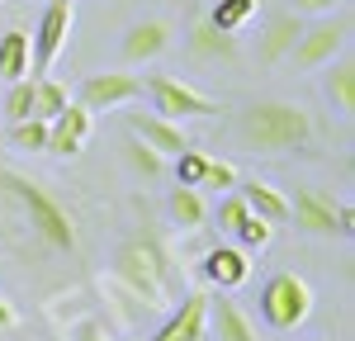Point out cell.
I'll return each instance as SVG.
<instances>
[{
  "instance_id": "277c9868",
  "label": "cell",
  "mask_w": 355,
  "mask_h": 341,
  "mask_svg": "<svg viewBox=\"0 0 355 341\" xmlns=\"http://www.w3.org/2000/svg\"><path fill=\"white\" fill-rule=\"evenodd\" d=\"M261 313H266V322H270L275 332H294L308 322V313H313V289L303 275L294 270H275L266 289H261Z\"/></svg>"
},
{
  "instance_id": "e0dca14e",
  "label": "cell",
  "mask_w": 355,
  "mask_h": 341,
  "mask_svg": "<svg viewBox=\"0 0 355 341\" xmlns=\"http://www.w3.org/2000/svg\"><path fill=\"white\" fill-rule=\"evenodd\" d=\"M322 71H327V76H322L327 100H331L341 114H351V110H355V62H351V57H331Z\"/></svg>"
},
{
  "instance_id": "6da1fadb",
  "label": "cell",
  "mask_w": 355,
  "mask_h": 341,
  "mask_svg": "<svg viewBox=\"0 0 355 341\" xmlns=\"http://www.w3.org/2000/svg\"><path fill=\"white\" fill-rule=\"evenodd\" d=\"M0 190L15 199V209L24 213V223L28 232L48 247V252H62V256H71L76 247H81V237H76V218L57 204L38 180H28L24 170H0Z\"/></svg>"
},
{
  "instance_id": "8fae6325",
  "label": "cell",
  "mask_w": 355,
  "mask_h": 341,
  "mask_svg": "<svg viewBox=\"0 0 355 341\" xmlns=\"http://www.w3.org/2000/svg\"><path fill=\"white\" fill-rule=\"evenodd\" d=\"M204 280L214 284V289H237V284L251 280V252H242L237 242H223L214 252L204 256Z\"/></svg>"
},
{
  "instance_id": "9a60e30c",
  "label": "cell",
  "mask_w": 355,
  "mask_h": 341,
  "mask_svg": "<svg viewBox=\"0 0 355 341\" xmlns=\"http://www.w3.org/2000/svg\"><path fill=\"white\" fill-rule=\"evenodd\" d=\"M237 190H242V199H246V209H251V213H261V218H266V223H289V195H284V190H275L270 180H237Z\"/></svg>"
},
{
  "instance_id": "1f68e13d",
  "label": "cell",
  "mask_w": 355,
  "mask_h": 341,
  "mask_svg": "<svg viewBox=\"0 0 355 341\" xmlns=\"http://www.w3.org/2000/svg\"><path fill=\"white\" fill-rule=\"evenodd\" d=\"M15 327V308H10V299L0 294V332H10Z\"/></svg>"
},
{
  "instance_id": "83f0119b",
  "label": "cell",
  "mask_w": 355,
  "mask_h": 341,
  "mask_svg": "<svg viewBox=\"0 0 355 341\" xmlns=\"http://www.w3.org/2000/svg\"><path fill=\"white\" fill-rule=\"evenodd\" d=\"M28 114H33V81L19 76V81H10V90H5V119L15 123V119H28Z\"/></svg>"
},
{
  "instance_id": "2e32d148",
  "label": "cell",
  "mask_w": 355,
  "mask_h": 341,
  "mask_svg": "<svg viewBox=\"0 0 355 341\" xmlns=\"http://www.w3.org/2000/svg\"><path fill=\"white\" fill-rule=\"evenodd\" d=\"M166 213H171V223L180 227V232H199V227L209 223V204H204V195L194 185H175L166 195Z\"/></svg>"
},
{
  "instance_id": "7a4b0ae2",
  "label": "cell",
  "mask_w": 355,
  "mask_h": 341,
  "mask_svg": "<svg viewBox=\"0 0 355 341\" xmlns=\"http://www.w3.org/2000/svg\"><path fill=\"white\" fill-rule=\"evenodd\" d=\"M237 138L251 152L279 157V152H294L303 142H313V114L303 105H294V100H256L237 119Z\"/></svg>"
},
{
  "instance_id": "5b68a950",
  "label": "cell",
  "mask_w": 355,
  "mask_h": 341,
  "mask_svg": "<svg viewBox=\"0 0 355 341\" xmlns=\"http://www.w3.org/2000/svg\"><path fill=\"white\" fill-rule=\"evenodd\" d=\"M346 43H351V15H322L318 24H303L299 43L289 48V62L299 71H322L331 57L346 53Z\"/></svg>"
},
{
  "instance_id": "ac0fdd59",
  "label": "cell",
  "mask_w": 355,
  "mask_h": 341,
  "mask_svg": "<svg viewBox=\"0 0 355 341\" xmlns=\"http://www.w3.org/2000/svg\"><path fill=\"white\" fill-rule=\"evenodd\" d=\"M299 33H303V15H275L270 28H266V38H261V57L266 62H279V57H289V48L299 43Z\"/></svg>"
},
{
  "instance_id": "4316f807",
  "label": "cell",
  "mask_w": 355,
  "mask_h": 341,
  "mask_svg": "<svg viewBox=\"0 0 355 341\" xmlns=\"http://www.w3.org/2000/svg\"><path fill=\"white\" fill-rule=\"evenodd\" d=\"M237 180H242V175H237V166H232V161H218V157H209V161H204V175H199V185H194V190H237Z\"/></svg>"
},
{
  "instance_id": "ffe728a7",
  "label": "cell",
  "mask_w": 355,
  "mask_h": 341,
  "mask_svg": "<svg viewBox=\"0 0 355 341\" xmlns=\"http://www.w3.org/2000/svg\"><path fill=\"white\" fill-rule=\"evenodd\" d=\"M28 57H33V43H28L24 28H10L5 38H0V81H19L28 76Z\"/></svg>"
},
{
  "instance_id": "3957f363",
  "label": "cell",
  "mask_w": 355,
  "mask_h": 341,
  "mask_svg": "<svg viewBox=\"0 0 355 341\" xmlns=\"http://www.w3.org/2000/svg\"><path fill=\"white\" fill-rule=\"evenodd\" d=\"M114 280L123 289H133L147 308H166L171 304V265H166V252L152 237H128L114 252Z\"/></svg>"
},
{
  "instance_id": "30bf717a",
  "label": "cell",
  "mask_w": 355,
  "mask_h": 341,
  "mask_svg": "<svg viewBox=\"0 0 355 341\" xmlns=\"http://www.w3.org/2000/svg\"><path fill=\"white\" fill-rule=\"evenodd\" d=\"M90 128H95V114L71 100L57 119H48V152L53 157H76L85 142H90Z\"/></svg>"
},
{
  "instance_id": "4dcf8cb0",
  "label": "cell",
  "mask_w": 355,
  "mask_h": 341,
  "mask_svg": "<svg viewBox=\"0 0 355 341\" xmlns=\"http://www.w3.org/2000/svg\"><path fill=\"white\" fill-rule=\"evenodd\" d=\"M341 5H346V0H294L289 10H294V15H331V10H341Z\"/></svg>"
},
{
  "instance_id": "d6a6232c",
  "label": "cell",
  "mask_w": 355,
  "mask_h": 341,
  "mask_svg": "<svg viewBox=\"0 0 355 341\" xmlns=\"http://www.w3.org/2000/svg\"><path fill=\"white\" fill-rule=\"evenodd\" d=\"M76 337H81V341H110V332H100V327H81Z\"/></svg>"
},
{
  "instance_id": "f546056e",
  "label": "cell",
  "mask_w": 355,
  "mask_h": 341,
  "mask_svg": "<svg viewBox=\"0 0 355 341\" xmlns=\"http://www.w3.org/2000/svg\"><path fill=\"white\" fill-rule=\"evenodd\" d=\"M246 218V199H242V190H223V199H218V227L223 232H232V227Z\"/></svg>"
},
{
  "instance_id": "7402d4cb",
  "label": "cell",
  "mask_w": 355,
  "mask_h": 341,
  "mask_svg": "<svg viewBox=\"0 0 355 341\" xmlns=\"http://www.w3.org/2000/svg\"><path fill=\"white\" fill-rule=\"evenodd\" d=\"M190 48H194L199 57H232V53H237L232 33H223L214 19H199V24L190 28Z\"/></svg>"
},
{
  "instance_id": "44dd1931",
  "label": "cell",
  "mask_w": 355,
  "mask_h": 341,
  "mask_svg": "<svg viewBox=\"0 0 355 341\" xmlns=\"http://www.w3.org/2000/svg\"><path fill=\"white\" fill-rule=\"evenodd\" d=\"M67 105H71V90L62 81H53V76H38V81H33V119L48 123V119H57Z\"/></svg>"
},
{
  "instance_id": "d4e9b609",
  "label": "cell",
  "mask_w": 355,
  "mask_h": 341,
  "mask_svg": "<svg viewBox=\"0 0 355 341\" xmlns=\"http://www.w3.org/2000/svg\"><path fill=\"white\" fill-rule=\"evenodd\" d=\"M256 10H261V0H218L209 19H214L223 33H237L246 19H256Z\"/></svg>"
},
{
  "instance_id": "9c48e42d",
  "label": "cell",
  "mask_w": 355,
  "mask_h": 341,
  "mask_svg": "<svg viewBox=\"0 0 355 341\" xmlns=\"http://www.w3.org/2000/svg\"><path fill=\"white\" fill-rule=\"evenodd\" d=\"M142 95V76H128V71H95L85 76L81 90H76V105H85L90 114H105V110H123Z\"/></svg>"
},
{
  "instance_id": "cb8c5ba5",
  "label": "cell",
  "mask_w": 355,
  "mask_h": 341,
  "mask_svg": "<svg viewBox=\"0 0 355 341\" xmlns=\"http://www.w3.org/2000/svg\"><path fill=\"white\" fill-rule=\"evenodd\" d=\"M10 142H15V152H48V123L43 119H15L10 123Z\"/></svg>"
},
{
  "instance_id": "484cf974",
  "label": "cell",
  "mask_w": 355,
  "mask_h": 341,
  "mask_svg": "<svg viewBox=\"0 0 355 341\" xmlns=\"http://www.w3.org/2000/svg\"><path fill=\"white\" fill-rule=\"evenodd\" d=\"M128 166H133L142 180H157V175L166 170V157L157 152V147H147L142 138H133V133H128Z\"/></svg>"
},
{
  "instance_id": "7c38bea8",
  "label": "cell",
  "mask_w": 355,
  "mask_h": 341,
  "mask_svg": "<svg viewBox=\"0 0 355 341\" xmlns=\"http://www.w3.org/2000/svg\"><path fill=\"white\" fill-rule=\"evenodd\" d=\"M128 133L142 138L147 147H157L166 161H171L175 152H185V147H190L185 128H180L175 119H162V114H128Z\"/></svg>"
},
{
  "instance_id": "8992f818",
  "label": "cell",
  "mask_w": 355,
  "mask_h": 341,
  "mask_svg": "<svg viewBox=\"0 0 355 341\" xmlns=\"http://www.w3.org/2000/svg\"><path fill=\"white\" fill-rule=\"evenodd\" d=\"M289 218L303 227V232H313V237H351L355 227V209L351 204H331L322 190H299V195L289 199Z\"/></svg>"
},
{
  "instance_id": "5bb4252c",
  "label": "cell",
  "mask_w": 355,
  "mask_h": 341,
  "mask_svg": "<svg viewBox=\"0 0 355 341\" xmlns=\"http://www.w3.org/2000/svg\"><path fill=\"white\" fill-rule=\"evenodd\" d=\"M171 48V24L166 19H142L123 33V43H119V53L128 67H142V62H152V57H162Z\"/></svg>"
},
{
  "instance_id": "f1b7e54d",
  "label": "cell",
  "mask_w": 355,
  "mask_h": 341,
  "mask_svg": "<svg viewBox=\"0 0 355 341\" xmlns=\"http://www.w3.org/2000/svg\"><path fill=\"white\" fill-rule=\"evenodd\" d=\"M175 161V185H199V175H204V152H194V147H185V152H175L171 157Z\"/></svg>"
},
{
  "instance_id": "d6986e66",
  "label": "cell",
  "mask_w": 355,
  "mask_h": 341,
  "mask_svg": "<svg viewBox=\"0 0 355 341\" xmlns=\"http://www.w3.org/2000/svg\"><path fill=\"white\" fill-rule=\"evenodd\" d=\"M209 317L218 327V341H256V327L232 299H209Z\"/></svg>"
},
{
  "instance_id": "ba28073f",
  "label": "cell",
  "mask_w": 355,
  "mask_h": 341,
  "mask_svg": "<svg viewBox=\"0 0 355 341\" xmlns=\"http://www.w3.org/2000/svg\"><path fill=\"white\" fill-rule=\"evenodd\" d=\"M71 19H76V5H71V0H48V5H43V19H38V33L28 38V43H33V57H28L33 76H48V67L57 62V53L67 48V33H71Z\"/></svg>"
},
{
  "instance_id": "603a6c76",
  "label": "cell",
  "mask_w": 355,
  "mask_h": 341,
  "mask_svg": "<svg viewBox=\"0 0 355 341\" xmlns=\"http://www.w3.org/2000/svg\"><path fill=\"white\" fill-rule=\"evenodd\" d=\"M232 242H237L242 252H266V247L275 242V223H266L261 213H251V209H246V218L232 227Z\"/></svg>"
},
{
  "instance_id": "52a82bcc",
  "label": "cell",
  "mask_w": 355,
  "mask_h": 341,
  "mask_svg": "<svg viewBox=\"0 0 355 341\" xmlns=\"http://www.w3.org/2000/svg\"><path fill=\"white\" fill-rule=\"evenodd\" d=\"M147 95H152L157 114H162V119H175V123L218 114V100L199 95V90H194V85H185L180 76H152V81H147Z\"/></svg>"
},
{
  "instance_id": "4fadbf2b",
  "label": "cell",
  "mask_w": 355,
  "mask_h": 341,
  "mask_svg": "<svg viewBox=\"0 0 355 341\" xmlns=\"http://www.w3.org/2000/svg\"><path fill=\"white\" fill-rule=\"evenodd\" d=\"M204 327H209V294H190V299H180V308L157 327L152 341H204Z\"/></svg>"
}]
</instances>
